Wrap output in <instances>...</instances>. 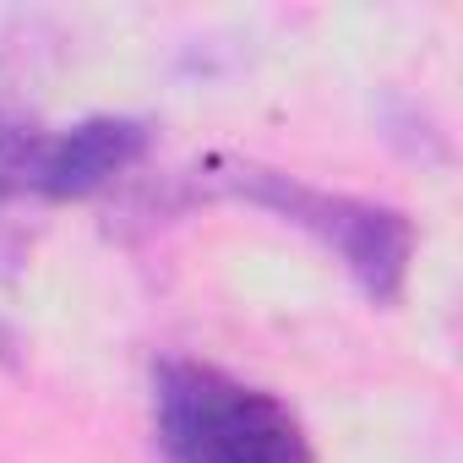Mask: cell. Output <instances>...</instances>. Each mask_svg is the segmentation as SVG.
Returning <instances> with one entry per match:
<instances>
[{
  "label": "cell",
  "instance_id": "1",
  "mask_svg": "<svg viewBox=\"0 0 463 463\" xmlns=\"http://www.w3.org/2000/svg\"><path fill=\"white\" fill-rule=\"evenodd\" d=\"M153 409L169 463H317L300 414L279 392L207 360H164Z\"/></svg>",
  "mask_w": 463,
  "mask_h": 463
},
{
  "label": "cell",
  "instance_id": "3",
  "mask_svg": "<svg viewBox=\"0 0 463 463\" xmlns=\"http://www.w3.org/2000/svg\"><path fill=\"white\" fill-rule=\"evenodd\" d=\"M147 153V126L126 115H93L66 131H44L0 109V196H88L120 180Z\"/></svg>",
  "mask_w": 463,
  "mask_h": 463
},
{
  "label": "cell",
  "instance_id": "2",
  "mask_svg": "<svg viewBox=\"0 0 463 463\" xmlns=\"http://www.w3.org/2000/svg\"><path fill=\"white\" fill-rule=\"evenodd\" d=\"M207 185L241 196L251 207H268L284 223L317 235L376 306H392L403 295V279L414 262V223L398 207L344 196V191H322V185H306L300 175L262 169V164H223L207 175Z\"/></svg>",
  "mask_w": 463,
  "mask_h": 463
}]
</instances>
